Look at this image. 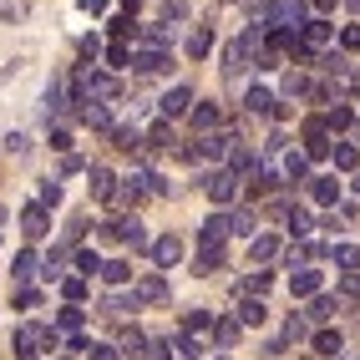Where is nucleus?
Masks as SVG:
<instances>
[{"mask_svg": "<svg viewBox=\"0 0 360 360\" xmlns=\"http://www.w3.org/2000/svg\"><path fill=\"white\" fill-rule=\"evenodd\" d=\"M259 51H264V31H254V26H249L238 41H229V46H224V77H229V82H238V77H244V71L254 66V56H259Z\"/></svg>", "mask_w": 360, "mask_h": 360, "instance_id": "1", "label": "nucleus"}, {"mask_svg": "<svg viewBox=\"0 0 360 360\" xmlns=\"http://www.w3.org/2000/svg\"><path fill=\"white\" fill-rule=\"evenodd\" d=\"M46 350H61V335H56L51 325L26 320V325L15 330V360H41Z\"/></svg>", "mask_w": 360, "mask_h": 360, "instance_id": "2", "label": "nucleus"}, {"mask_svg": "<svg viewBox=\"0 0 360 360\" xmlns=\"http://www.w3.org/2000/svg\"><path fill=\"white\" fill-rule=\"evenodd\" d=\"M203 193H208L213 208H233L238 193H244V183H238L229 167H213V173H203Z\"/></svg>", "mask_w": 360, "mask_h": 360, "instance_id": "3", "label": "nucleus"}, {"mask_svg": "<svg viewBox=\"0 0 360 360\" xmlns=\"http://www.w3.org/2000/svg\"><path fill=\"white\" fill-rule=\"evenodd\" d=\"M238 137H229V132H208V137H198V142H188V148H178V158L183 162H224L229 158V148H233Z\"/></svg>", "mask_w": 360, "mask_h": 360, "instance_id": "4", "label": "nucleus"}, {"mask_svg": "<svg viewBox=\"0 0 360 360\" xmlns=\"http://www.w3.org/2000/svg\"><path fill=\"white\" fill-rule=\"evenodd\" d=\"M304 26H309V0H274L269 31H290V36H300Z\"/></svg>", "mask_w": 360, "mask_h": 360, "instance_id": "5", "label": "nucleus"}, {"mask_svg": "<svg viewBox=\"0 0 360 360\" xmlns=\"http://www.w3.org/2000/svg\"><path fill=\"white\" fill-rule=\"evenodd\" d=\"M127 66L137 71V77H158V71H167V66H173V51H158V46H137Z\"/></svg>", "mask_w": 360, "mask_h": 360, "instance_id": "6", "label": "nucleus"}, {"mask_svg": "<svg viewBox=\"0 0 360 360\" xmlns=\"http://www.w3.org/2000/svg\"><path fill=\"white\" fill-rule=\"evenodd\" d=\"M219 122H224V107L219 102H193V107H188V127H193L198 137L219 132Z\"/></svg>", "mask_w": 360, "mask_h": 360, "instance_id": "7", "label": "nucleus"}, {"mask_svg": "<svg viewBox=\"0 0 360 360\" xmlns=\"http://www.w3.org/2000/svg\"><path fill=\"white\" fill-rule=\"evenodd\" d=\"M335 41V26H330V20L325 15H309V26L300 31V46H304V51L309 56H315V51H325V46Z\"/></svg>", "mask_w": 360, "mask_h": 360, "instance_id": "8", "label": "nucleus"}, {"mask_svg": "<svg viewBox=\"0 0 360 360\" xmlns=\"http://www.w3.org/2000/svg\"><path fill=\"white\" fill-rule=\"evenodd\" d=\"M132 295H137V304H167V295H173V290H167V279L153 269V274H142V279L132 284Z\"/></svg>", "mask_w": 360, "mask_h": 360, "instance_id": "9", "label": "nucleus"}, {"mask_svg": "<svg viewBox=\"0 0 360 360\" xmlns=\"http://www.w3.org/2000/svg\"><path fill=\"white\" fill-rule=\"evenodd\" d=\"M20 233H26L31 244L46 238V233H51V213H46L41 203H26V208H20Z\"/></svg>", "mask_w": 360, "mask_h": 360, "instance_id": "10", "label": "nucleus"}, {"mask_svg": "<svg viewBox=\"0 0 360 360\" xmlns=\"http://www.w3.org/2000/svg\"><path fill=\"white\" fill-rule=\"evenodd\" d=\"M86 188H91V198H97V203H112V193H117V173H112V167H86Z\"/></svg>", "mask_w": 360, "mask_h": 360, "instance_id": "11", "label": "nucleus"}, {"mask_svg": "<svg viewBox=\"0 0 360 360\" xmlns=\"http://www.w3.org/2000/svg\"><path fill=\"white\" fill-rule=\"evenodd\" d=\"M320 284H325V274L304 264V269L290 274V295H295V300H315V295H320Z\"/></svg>", "mask_w": 360, "mask_h": 360, "instance_id": "12", "label": "nucleus"}, {"mask_svg": "<svg viewBox=\"0 0 360 360\" xmlns=\"http://www.w3.org/2000/svg\"><path fill=\"white\" fill-rule=\"evenodd\" d=\"M244 112H254V117H279L284 107L274 102L269 86H249V91H244Z\"/></svg>", "mask_w": 360, "mask_h": 360, "instance_id": "13", "label": "nucleus"}, {"mask_svg": "<svg viewBox=\"0 0 360 360\" xmlns=\"http://www.w3.org/2000/svg\"><path fill=\"white\" fill-rule=\"evenodd\" d=\"M224 238H229V213H208L203 229H198V244L203 249H224Z\"/></svg>", "mask_w": 360, "mask_h": 360, "instance_id": "14", "label": "nucleus"}, {"mask_svg": "<svg viewBox=\"0 0 360 360\" xmlns=\"http://www.w3.org/2000/svg\"><path fill=\"white\" fill-rule=\"evenodd\" d=\"M153 259H158V274H162V269H173V264L183 259V238H178V233L153 238Z\"/></svg>", "mask_w": 360, "mask_h": 360, "instance_id": "15", "label": "nucleus"}, {"mask_svg": "<svg viewBox=\"0 0 360 360\" xmlns=\"http://www.w3.org/2000/svg\"><path fill=\"white\" fill-rule=\"evenodd\" d=\"M122 244H127L132 254H142V249H153V238H148V224H142L137 213H122Z\"/></svg>", "mask_w": 360, "mask_h": 360, "instance_id": "16", "label": "nucleus"}, {"mask_svg": "<svg viewBox=\"0 0 360 360\" xmlns=\"http://www.w3.org/2000/svg\"><path fill=\"white\" fill-rule=\"evenodd\" d=\"M335 309H345V300H335V295H315V300L304 304V315H300V320H304V325H325Z\"/></svg>", "mask_w": 360, "mask_h": 360, "instance_id": "17", "label": "nucleus"}, {"mask_svg": "<svg viewBox=\"0 0 360 360\" xmlns=\"http://www.w3.org/2000/svg\"><path fill=\"white\" fill-rule=\"evenodd\" d=\"M279 254H284V244H279L274 233H254L249 238V264H274Z\"/></svg>", "mask_w": 360, "mask_h": 360, "instance_id": "18", "label": "nucleus"}, {"mask_svg": "<svg viewBox=\"0 0 360 360\" xmlns=\"http://www.w3.org/2000/svg\"><path fill=\"white\" fill-rule=\"evenodd\" d=\"M188 107H193V91H188V86H173V91H167V97L158 102L162 122H173V117H188Z\"/></svg>", "mask_w": 360, "mask_h": 360, "instance_id": "19", "label": "nucleus"}, {"mask_svg": "<svg viewBox=\"0 0 360 360\" xmlns=\"http://www.w3.org/2000/svg\"><path fill=\"white\" fill-rule=\"evenodd\" d=\"M244 330H259L264 320H269V309H264V300H254V295H238V315H233Z\"/></svg>", "mask_w": 360, "mask_h": 360, "instance_id": "20", "label": "nucleus"}, {"mask_svg": "<svg viewBox=\"0 0 360 360\" xmlns=\"http://www.w3.org/2000/svg\"><path fill=\"white\" fill-rule=\"evenodd\" d=\"M66 91H71V86H66L61 77H56L51 86H46V122H51V117H66L71 107H77V102H71V97H66Z\"/></svg>", "mask_w": 360, "mask_h": 360, "instance_id": "21", "label": "nucleus"}, {"mask_svg": "<svg viewBox=\"0 0 360 360\" xmlns=\"http://www.w3.org/2000/svg\"><path fill=\"white\" fill-rule=\"evenodd\" d=\"M36 274H41V254H36V249H20V254L11 259V279L26 284V279H36Z\"/></svg>", "mask_w": 360, "mask_h": 360, "instance_id": "22", "label": "nucleus"}, {"mask_svg": "<svg viewBox=\"0 0 360 360\" xmlns=\"http://www.w3.org/2000/svg\"><path fill=\"white\" fill-rule=\"evenodd\" d=\"M82 320H86V315H82V304H61V315H56L51 330L61 335V340H71V335H82Z\"/></svg>", "mask_w": 360, "mask_h": 360, "instance_id": "23", "label": "nucleus"}, {"mask_svg": "<svg viewBox=\"0 0 360 360\" xmlns=\"http://www.w3.org/2000/svg\"><path fill=\"white\" fill-rule=\"evenodd\" d=\"M127 309H142L132 290H112V295L102 300V315H112V320H122V315H127Z\"/></svg>", "mask_w": 360, "mask_h": 360, "instance_id": "24", "label": "nucleus"}, {"mask_svg": "<svg viewBox=\"0 0 360 360\" xmlns=\"http://www.w3.org/2000/svg\"><path fill=\"white\" fill-rule=\"evenodd\" d=\"M238 335H244V325H238L233 315H219V320H213V340H219V350H233Z\"/></svg>", "mask_w": 360, "mask_h": 360, "instance_id": "25", "label": "nucleus"}, {"mask_svg": "<svg viewBox=\"0 0 360 360\" xmlns=\"http://www.w3.org/2000/svg\"><path fill=\"white\" fill-rule=\"evenodd\" d=\"M330 259L340 274H360V244H330Z\"/></svg>", "mask_w": 360, "mask_h": 360, "instance_id": "26", "label": "nucleus"}, {"mask_svg": "<svg viewBox=\"0 0 360 360\" xmlns=\"http://www.w3.org/2000/svg\"><path fill=\"white\" fill-rule=\"evenodd\" d=\"M117 355H132V360H137V355H148V335H142L137 325H127L122 335H117Z\"/></svg>", "mask_w": 360, "mask_h": 360, "instance_id": "27", "label": "nucleus"}, {"mask_svg": "<svg viewBox=\"0 0 360 360\" xmlns=\"http://www.w3.org/2000/svg\"><path fill=\"white\" fill-rule=\"evenodd\" d=\"M142 142H148L153 153H173V148H178V137H173V122H153V132L142 137Z\"/></svg>", "mask_w": 360, "mask_h": 360, "instance_id": "28", "label": "nucleus"}, {"mask_svg": "<svg viewBox=\"0 0 360 360\" xmlns=\"http://www.w3.org/2000/svg\"><path fill=\"white\" fill-rule=\"evenodd\" d=\"M71 264H77V279H91V274H102V254L97 249H77V254H71Z\"/></svg>", "mask_w": 360, "mask_h": 360, "instance_id": "29", "label": "nucleus"}, {"mask_svg": "<svg viewBox=\"0 0 360 360\" xmlns=\"http://www.w3.org/2000/svg\"><path fill=\"white\" fill-rule=\"evenodd\" d=\"M183 51L193 56V61H203V56L213 51V31H208V26H198V31H188V41H183Z\"/></svg>", "mask_w": 360, "mask_h": 360, "instance_id": "30", "label": "nucleus"}, {"mask_svg": "<svg viewBox=\"0 0 360 360\" xmlns=\"http://www.w3.org/2000/svg\"><path fill=\"white\" fill-rule=\"evenodd\" d=\"M340 350H345V335H340V330H315V355L335 360Z\"/></svg>", "mask_w": 360, "mask_h": 360, "instance_id": "31", "label": "nucleus"}, {"mask_svg": "<svg viewBox=\"0 0 360 360\" xmlns=\"http://www.w3.org/2000/svg\"><path fill=\"white\" fill-rule=\"evenodd\" d=\"M102 279L112 284V290H127V284H132V264H127V259H112V264H102Z\"/></svg>", "mask_w": 360, "mask_h": 360, "instance_id": "32", "label": "nucleus"}, {"mask_svg": "<svg viewBox=\"0 0 360 360\" xmlns=\"http://www.w3.org/2000/svg\"><path fill=\"white\" fill-rule=\"evenodd\" d=\"M335 167H340V173H360V148L355 142H335Z\"/></svg>", "mask_w": 360, "mask_h": 360, "instance_id": "33", "label": "nucleus"}, {"mask_svg": "<svg viewBox=\"0 0 360 360\" xmlns=\"http://www.w3.org/2000/svg\"><path fill=\"white\" fill-rule=\"evenodd\" d=\"M320 122H325V132H350V107L345 102H330Z\"/></svg>", "mask_w": 360, "mask_h": 360, "instance_id": "34", "label": "nucleus"}, {"mask_svg": "<svg viewBox=\"0 0 360 360\" xmlns=\"http://www.w3.org/2000/svg\"><path fill=\"white\" fill-rule=\"evenodd\" d=\"M254 229H259V213H254V208H233V213H229V233L254 238Z\"/></svg>", "mask_w": 360, "mask_h": 360, "instance_id": "35", "label": "nucleus"}, {"mask_svg": "<svg viewBox=\"0 0 360 360\" xmlns=\"http://www.w3.org/2000/svg\"><path fill=\"white\" fill-rule=\"evenodd\" d=\"M279 91L295 102V97H309V91H315V82H309L304 71H284V86H279Z\"/></svg>", "mask_w": 360, "mask_h": 360, "instance_id": "36", "label": "nucleus"}, {"mask_svg": "<svg viewBox=\"0 0 360 360\" xmlns=\"http://www.w3.org/2000/svg\"><path fill=\"white\" fill-rule=\"evenodd\" d=\"M309 198H315V203H340V183H335V178H315V183H309Z\"/></svg>", "mask_w": 360, "mask_h": 360, "instance_id": "37", "label": "nucleus"}, {"mask_svg": "<svg viewBox=\"0 0 360 360\" xmlns=\"http://www.w3.org/2000/svg\"><path fill=\"white\" fill-rule=\"evenodd\" d=\"M213 320H219L213 309H188V315H183V335H203V330H213Z\"/></svg>", "mask_w": 360, "mask_h": 360, "instance_id": "38", "label": "nucleus"}, {"mask_svg": "<svg viewBox=\"0 0 360 360\" xmlns=\"http://www.w3.org/2000/svg\"><path fill=\"white\" fill-rule=\"evenodd\" d=\"M284 224H290V238H295V244H300V238H309V229H315L304 208H284Z\"/></svg>", "mask_w": 360, "mask_h": 360, "instance_id": "39", "label": "nucleus"}, {"mask_svg": "<svg viewBox=\"0 0 360 360\" xmlns=\"http://www.w3.org/2000/svg\"><path fill=\"white\" fill-rule=\"evenodd\" d=\"M213 269H224V249H198L193 274H213Z\"/></svg>", "mask_w": 360, "mask_h": 360, "instance_id": "40", "label": "nucleus"}, {"mask_svg": "<svg viewBox=\"0 0 360 360\" xmlns=\"http://www.w3.org/2000/svg\"><path fill=\"white\" fill-rule=\"evenodd\" d=\"M178 350H173V335H153V340H148V355H142V360H173Z\"/></svg>", "mask_w": 360, "mask_h": 360, "instance_id": "41", "label": "nucleus"}, {"mask_svg": "<svg viewBox=\"0 0 360 360\" xmlns=\"http://www.w3.org/2000/svg\"><path fill=\"white\" fill-rule=\"evenodd\" d=\"M269 284H274V279H269V269H254L244 284H238V295H254V300H259L264 290H269Z\"/></svg>", "mask_w": 360, "mask_h": 360, "instance_id": "42", "label": "nucleus"}, {"mask_svg": "<svg viewBox=\"0 0 360 360\" xmlns=\"http://www.w3.org/2000/svg\"><path fill=\"white\" fill-rule=\"evenodd\" d=\"M132 26H137V20L122 11V15H112V46H127L132 41Z\"/></svg>", "mask_w": 360, "mask_h": 360, "instance_id": "43", "label": "nucleus"}, {"mask_svg": "<svg viewBox=\"0 0 360 360\" xmlns=\"http://www.w3.org/2000/svg\"><path fill=\"white\" fill-rule=\"evenodd\" d=\"M36 203H41L46 213H51V208L61 203V178H46V183H41V193H36Z\"/></svg>", "mask_w": 360, "mask_h": 360, "instance_id": "44", "label": "nucleus"}, {"mask_svg": "<svg viewBox=\"0 0 360 360\" xmlns=\"http://www.w3.org/2000/svg\"><path fill=\"white\" fill-rule=\"evenodd\" d=\"M304 173H309V158H304V153H284V178L300 183Z\"/></svg>", "mask_w": 360, "mask_h": 360, "instance_id": "45", "label": "nucleus"}, {"mask_svg": "<svg viewBox=\"0 0 360 360\" xmlns=\"http://www.w3.org/2000/svg\"><path fill=\"white\" fill-rule=\"evenodd\" d=\"M26 15H31V0H0V20L15 26V20H26Z\"/></svg>", "mask_w": 360, "mask_h": 360, "instance_id": "46", "label": "nucleus"}, {"mask_svg": "<svg viewBox=\"0 0 360 360\" xmlns=\"http://www.w3.org/2000/svg\"><path fill=\"white\" fill-rule=\"evenodd\" d=\"M61 295H66V304H82L86 300V279H77V274L61 279Z\"/></svg>", "mask_w": 360, "mask_h": 360, "instance_id": "47", "label": "nucleus"}, {"mask_svg": "<svg viewBox=\"0 0 360 360\" xmlns=\"http://www.w3.org/2000/svg\"><path fill=\"white\" fill-rule=\"evenodd\" d=\"M173 20H188V0H167L162 6V26H173Z\"/></svg>", "mask_w": 360, "mask_h": 360, "instance_id": "48", "label": "nucleus"}, {"mask_svg": "<svg viewBox=\"0 0 360 360\" xmlns=\"http://www.w3.org/2000/svg\"><path fill=\"white\" fill-rule=\"evenodd\" d=\"M304 335H309V325H304L300 315H290V325H284V335H279V340L290 345V340H304Z\"/></svg>", "mask_w": 360, "mask_h": 360, "instance_id": "49", "label": "nucleus"}, {"mask_svg": "<svg viewBox=\"0 0 360 360\" xmlns=\"http://www.w3.org/2000/svg\"><path fill=\"white\" fill-rule=\"evenodd\" d=\"M127 61H132V51H127V46H107V66H112V71H122Z\"/></svg>", "mask_w": 360, "mask_h": 360, "instance_id": "50", "label": "nucleus"}, {"mask_svg": "<svg viewBox=\"0 0 360 360\" xmlns=\"http://www.w3.org/2000/svg\"><path fill=\"white\" fill-rule=\"evenodd\" d=\"M86 360H122V355H117V345H102V340H91Z\"/></svg>", "mask_w": 360, "mask_h": 360, "instance_id": "51", "label": "nucleus"}, {"mask_svg": "<svg viewBox=\"0 0 360 360\" xmlns=\"http://www.w3.org/2000/svg\"><path fill=\"white\" fill-rule=\"evenodd\" d=\"M340 300H360V274H340Z\"/></svg>", "mask_w": 360, "mask_h": 360, "instance_id": "52", "label": "nucleus"}, {"mask_svg": "<svg viewBox=\"0 0 360 360\" xmlns=\"http://www.w3.org/2000/svg\"><path fill=\"white\" fill-rule=\"evenodd\" d=\"M340 51H360V26H345L340 31Z\"/></svg>", "mask_w": 360, "mask_h": 360, "instance_id": "53", "label": "nucleus"}, {"mask_svg": "<svg viewBox=\"0 0 360 360\" xmlns=\"http://www.w3.org/2000/svg\"><path fill=\"white\" fill-rule=\"evenodd\" d=\"M97 56H102V41H97V36H86V41H82V61L91 66V61H97Z\"/></svg>", "mask_w": 360, "mask_h": 360, "instance_id": "54", "label": "nucleus"}, {"mask_svg": "<svg viewBox=\"0 0 360 360\" xmlns=\"http://www.w3.org/2000/svg\"><path fill=\"white\" fill-rule=\"evenodd\" d=\"M51 148H56V153H71V132H66V127H51Z\"/></svg>", "mask_w": 360, "mask_h": 360, "instance_id": "55", "label": "nucleus"}, {"mask_svg": "<svg viewBox=\"0 0 360 360\" xmlns=\"http://www.w3.org/2000/svg\"><path fill=\"white\" fill-rule=\"evenodd\" d=\"M36 304H41L36 290H20V295H15V309H36Z\"/></svg>", "mask_w": 360, "mask_h": 360, "instance_id": "56", "label": "nucleus"}, {"mask_svg": "<svg viewBox=\"0 0 360 360\" xmlns=\"http://www.w3.org/2000/svg\"><path fill=\"white\" fill-rule=\"evenodd\" d=\"M335 6H340V0H309V11L325 15V20H330V11H335Z\"/></svg>", "mask_w": 360, "mask_h": 360, "instance_id": "57", "label": "nucleus"}, {"mask_svg": "<svg viewBox=\"0 0 360 360\" xmlns=\"http://www.w3.org/2000/svg\"><path fill=\"white\" fill-rule=\"evenodd\" d=\"M82 11H91V15H102V11H107V0H82Z\"/></svg>", "mask_w": 360, "mask_h": 360, "instance_id": "58", "label": "nucleus"}, {"mask_svg": "<svg viewBox=\"0 0 360 360\" xmlns=\"http://www.w3.org/2000/svg\"><path fill=\"white\" fill-rule=\"evenodd\" d=\"M340 6H350V11H355V15H360V0H340Z\"/></svg>", "mask_w": 360, "mask_h": 360, "instance_id": "59", "label": "nucleus"}, {"mask_svg": "<svg viewBox=\"0 0 360 360\" xmlns=\"http://www.w3.org/2000/svg\"><path fill=\"white\" fill-rule=\"evenodd\" d=\"M350 193H360V173H355V183H350Z\"/></svg>", "mask_w": 360, "mask_h": 360, "instance_id": "60", "label": "nucleus"}, {"mask_svg": "<svg viewBox=\"0 0 360 360\" xmlns=\"http://www.w3.org/2000/svg\"><path fill=\"white\" fill-rule=\"evenodd\" d=\"M219 360H229V355H219Z\"/></svg>", "mask_w": 360, "mask_h": 360, "instance_id": "61", "label": "nucleus"}, {"mask_svg": "<svg viewBox=\"0 0 360 360\" xmlns=\"http://www.w3.org/2000/svg\"><path fill=\"white\" fill-rule=\"evenodd\" d=\"M56 360H66V355H56Z\"/></svg>", "mask_w": 360, "mask_h": 360, "instance_id": "62", "label": "nucleus"}]
</instances>
